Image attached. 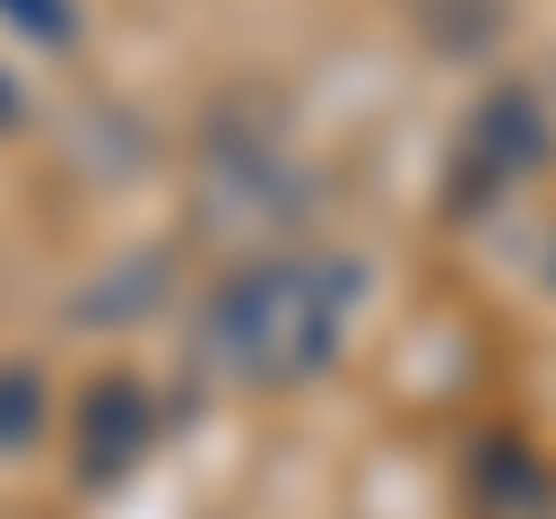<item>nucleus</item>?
Wrapping results in <instances>:
<instances>
[{"label": "nucleus", "mask_w": 556, "mask_h": 519, "mask_svg": "<svg viewBox=\"0 0 556 519\" xmlns=\"http://www.w3.org/2000/svg\"><path fill=\"white\" fill-rule=\"evenodd\" d=\"M362 306V269L325 251H269L241 260L195 316V362L232 390H306L334 371L343 325Z\"/></svg>", "instance_id": "1"}, {"label": "nucleus", "mask_w": 556, "mask_h": 519, "mask_svg": "<svg viewBox=\"0 0 556 519\" xmlns=\"http://www.w3.org/2000/svg\"><path fill=\"white\" fill-rule=\"evenodd\" d=\"M38 427H47V380L28 371V362H10V371H0V455L38 445Z\"/></svg>", "instance_id": "4"}, {"label": "nucleus", "mask_w": 556, "mask_h": 519, "mask_svg": "<svg viewBox=\"0 0 556 519\" xmlns=\"http://www.w3.org/2000/svg\"><path fill=\"white\" fill-rule=\"evenodd\" d=\"M547 159H556V130H547L538 84H492V93L464 112L455 149H445V214H492V204L519 195Z\"/></svg>", "instance_id": "2"}, {"label": "nucleus", "mask_w": 556, "mask_h": 519, "mask_svg": "<svg viewBox=\"0 0 556 519\" xmlns=\"http://www.w3.org/2000/svg\"><path fill=\"white\" fill-rule=\"evenodd\" d=\"M75 482L84 492H121V482L139 473V464L159 455V400H149V380L139 371H102L84 380V400H75Z\"/></svg>", "instance_id": "3"}, {"label": "nucleus", "mask_w": 556, "mask_h": 519, "mask_svg": "<svg viewBox=\"0 0 556 519\" xmlns=\"http://www.w3.org/2000/svg\"><path fill=\"white\" fill-rule=\"evenodd\" d=\"M0 10H10V20H20L28 38H47V47H65V38H75V0H0Z\"/></svg>", "instance_id": "5"}]
</instances>
